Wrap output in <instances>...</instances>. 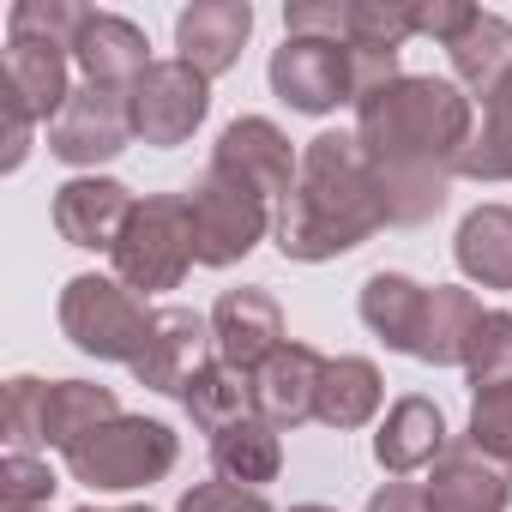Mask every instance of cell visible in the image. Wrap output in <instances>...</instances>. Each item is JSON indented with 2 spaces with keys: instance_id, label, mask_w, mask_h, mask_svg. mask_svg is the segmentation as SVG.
Here are the masks:
<instances>
[{
  "instance_id": "6da1fadb",
  "label": "cell",
  "mask_w": 512,
  "mask_h": 512,
  "mask_svg": "<svg viewBox=\"0 0 512 512\" xmlns=\"http://www.w3.org/2000/svg\"><path fill=\"white\" fill-rule=\"evenodd\" d=\"M470 121H476L470 91L434 73H404L356 103V139L380 175L386 223L410 229L446 205V181L458 175V157L476 139Z\"/></svg>"
},
{
  "instance_id": "7a4b0ae2",
  "label": "cell",
  "mask_w": 512,
  "mask_h": 512,
  "mask_svg": "<svg viewBox=\"0 0 512 512\" xmlns=\"http://www.w3.org/2000/svg\"><path fill=\"white\" fill-rule=\"evenodd\" d=\"M374 229H386V193L356 133H320L302 145L296 193L278 205L272 235L284 260L326 266L338 253L362 247Z\"/></svg>"
},
{
  "instance_id": "3957f363",
  "label": "cell",
  "mask_w": 512,
  "mask_h": 512,
  "mask_svg": "<svg viewBox=\"0 0 512 512\" xmlns=\"http://www.w3.org/2000/svg\"><path fill=\"white\" fill-rule=\"evenodd\" d=\"M175 452L181 446H175V434L163 422H151V416H115V422H103L97 434H85L61 458H67L73 482H85L97 494H133V488L163 482L175 470Z\"/></svg>"
},
{
  "instance_id": "277c9868",
  "label": "cell",
  "mask_w": 512,
  "mask_h": 512,
  "mask_svg": "<svg viewBox=\"0 0 512 512\" xmlns=\"http://www.w3.org/2000/svg\"><path fill=\"white\" fill-rule=\"evenodd\" d=\"M115 278L139 296H157V290H175L187 278L193 260V217H187V193H151L133 205L121 241H115Z\"/></svg>"
},
{
  "instance_id": "5b68a950",
  "label": "cell",
  "mask_w": 512,
  "mask_h": 512,
  "mask_svg": "<svg viewBox=\"0 0 512 512\" xmlns=\"http://www.w3.org/2000/svg\"><path fill=\"white\" fill-rule=\"evenodd\" d=\"M151 308L121 284V278H103V272H79V278H67V290H61V332L85 350V356H97V362H127L133 368V356L145 350V338H151Z\"/></svg>"
},
{
  "instance_id": "8992f818",
  "label": "cell",
  "mask_w": 512,
  "mask_h": 512,
  "mask_svg": "<svg viewBox=\"0 0 512 512\" xmlns=\"http://www.w3.org/2000/svg\"><path fill=\"white\" fill-rule=\"evenodd\" d=\"M187 217H193V260L199 266H235L266 241L272 211L260 193H247L241 181L205 169V181L187 193Z\"/></svg>"
},
{
  "instance_id": "52a82bcc",
  "label": "cell",
  "mask_w": 512,
  "mask_h": 512,
  "mask_svg": "<svg viewBox=\"0 0 512 512\" xmlns=\"http://www.w3.org/2000/svg\"><path fill=\"white\" fill-rule=\"evenodd\" d=\"M127 103H133V133L145 145L169 151V145H187L199 133V121L211 109V79L193 73L187 61H151L145 79L127 91Z\"/></svg>"
},
{
  "instance_id": "ba28073f",
  "label": "cell",
  "mask_w": 512,
  "mask_h": 512,
  "mask_svg": "<svg viewBox=\"0 0 512 512\" xmlns=\"http://www.w3.org/2000/svg\"><path fill=\"white\" fill-rule=\"evenodd\" d=\"M211 169L229 175V181H241L247 193H260L266 205H272V199L284 205V199L296 193L302 157L290 151V139H284L278 121H266V115H241V121H229V127L217 133V145H211Z\"/></svg>"
},
{
  "instance_id": "9c48e42d",
  "label": "cell",
  "mask_w": 512,
  "mask_h": 512,
  "mask_svg": "<svg viewBox=\"0 0 512 512\" xmlns=\"http://www.w3.org/2000/svg\"><path fill=\"white\" fill-rule=\"evenodd\" d=\"M272 97L290 103L296 115H332L338 103H356V79H350V43H326V37H284V49H272Z\"/></svg>"
},
{
  "instance_id": "30bf717a",
  "label": "cell",
  "mask_w": 512,
  "mask_h": 512,
  "mask_svg": "<svg viewBox=\"0 0 512 512\" xmlns=\"http://www.w3.org/2000/svg\"><path fill=\"white\" fill-rule=\"evenodd\" d=\"M133 103L127 91H97V85H79L67 97V109L49 121V151L73 169H97L109 157H121L133 145Z\"/></svg>"
},
{
  "instance_id": "8fae6325",
  "label": "cell",
  "mask_w": 512,
  "mask_h": 512,
  "mask_svg": "<svg viewBox=\"0 0 512 512\" xmlns=\"http://www.w3.org/2000/svg\"><path fill=\"white\" fill-rule=\"evenodd\" d=\"M211 338H217V356L241 374H260L290 338H284V308L272 290L247 284V290H223L217 308H211Z\"/></svg>"
},
{
  "instance_id": "7c38bea8",
  "label": "cell",
  "mask_w": 512,
  "mask_h": 512,
  "mask_svg": "<svg viewBox=\"0 0 512 512\" xmlns=\"http://www.w3.org/2000/svg\"><path fill=\"white\" fill-rule=\"evenodd\" d=\"M434 512H506L512 500V464L476 452L470 440H446V452L428 464L422 482Z\"/></svg>"
},
{
  "instance_id": "4fadbf2b",
  "label": "cell",
  "mask_w": 512,
  "mask_h": 512,
  "mask_svg": "<svg viewBox=\"0 0 512 512\" xmlns=\"http://www.w3.org/2000/svg\"><path fill=\"white\" fill-rule=\"evenodd\" d=\"M205 344H217L205 314H193V308H157L151 338H145V350L133 356V380L151 386V392H175V398H181L187 380L211 362Z\"/></svg>"
},
{
  "instance_id": "5bb4252c",
  "label": "cell",
  "mask_w": 512,
  "mask_h": 512,
  "mask_svg": "<svg viewBox=\"0 0 512 512\" xmlns=\"http://www.w3.org/2000/svg\"><path fill=\"white\" fill-rule=\"evenodd\" d=\"M133 205L139 199L115 175H73L67 187H55V229H61L67 247H91V253L103 247V253H115Z\"/></svg>"
},
{
  "instance_id": "9a60e30c",
  "label": "cell",
  "mask_w": 512,
  "mask_h": 512,
  "mask_svg": "<svg viewBox=\"0 0 512 512\" xmlns=\"http://www.w3.org/2000/svg\"><path fill=\"white\" fill-rule=\"evenodd\" d=\"M253 37V7L247 0H193L175 19V61H187L193 73L217 79L241 61V43Z\"/></svg>"
},
{
  "instance_id": "2e32d148",
  "label": "cell",
  "mask_w": 512,
  "mask_h": 512,
  "mask_svg": "<svg viewBox=\"0 0 512 512\" xmlns=\"http://www.w3.org/2000/svg\"><path fill=\"white\" fill-rule=\"evenodd\" d=\"M320 374H326V356H320L314 344H284L260 374H253V416H266L278 434L314 422Z\"/></svg>"
},
{
  "instance_id": "e0dca14e",
  "label": "cell",
  "mask_w": 512,
  "mask_h": 512,
  "mask_svg": "<svg viewBox=\"0 0 512 512\" xmlns=\"http://www.w3.org/2000/svg\"><path fill=\"white\" fill-rule=\"evenodd\" d=\"M73 61L85 73V85H97V91H133L145 79V67H151V43H145V31L133 19L91 13L85 31H79V43H73Z\"/></svg>"
},
{
  "instance_id": "ac0fdd59",
  "label": "cell",
  "mask_w": 512,
  "mask_h": 512,
  "mask_svg": "<svg viewBox=\"0 0 512 512\" xmlns=\"http://www.w3.org/2000/svg\"><path fill=\"white\" fill-rule=\"evenodd\" d=\"M440 452H446V416H440V404L422 398V392L398 398V404L386 410L380 434H374L380 470H386V476H410V470H428Z\"/></svg>"
},
{
  "instance_id": "d6986e66",
  "label": "cell",
  "mask_w": 512,
  "mask_h": 512,
  "mask_svg": "<svg viewBox=\"0 0 512 512\" xmlns=\"http://www.w3.org/2000/svg\"><path fill=\"white\" fill-rule=\"evenodd\" d=\"M67 49L55 43H31V37H7V49H0V85H7L37 121H55L73 97L67 85Z\"/></svg>"
},
{
  "instance_id": "ffe728a7",
  "label": "cell",
  "mask_w": 512,
  "mask_h": 512,
  "mask_svg": "<svg viewBox=\"0 0 512 512\" xmlns=\"http://www.w3.org/2000/svg\"><path fill=\"white\" fill-rule=\"evenodd\" d=\"M211 470H217V482H235V488H266V482H278V470H284L278 428L266 416L229 422L223 434H211Z\"/></svg>"
},
{
  "instance_id": "44dd1931",
  "label": "cell",
  "mask_w": 512,
  "mask_h": 512,
  "mask_svg": "<svg viewBox=\"0 0 512 512\" xmlns=\"http://www.w3.org/2000/svg\"><path fill=\"white\" fill-rule=\"evenodd\" d=\"M482 302L458 284H434L428 290V308H422V332H416V362L428 368H464V350H470V332L482 326Z\"/></svg>"
},
{
  "instance_id": "7402d4cb",
  "label": "cell",
  "mask_w": 512,
  "mask_h": 512,
  "mask_svg": "<svg viewBox=\"0 0 512 512\" xmlns=\"http://www.w3.org/2000/svg\"><path fill=\"white\" fill-rule=\"evenodd\" d=\"M458 272L482 290H512V205H476L458 223Z\"/></svg>"
},
{
  "instance_id": "603a6c76",
  "label": "cell",
  "mask_w": 512,
  "mask_h": 512,
  "mask_svg": "<svg viewBox=\"0 0 512 512\" xmlns=\"http://www.w3.org/2000/svg\"><path fill=\"white\" fill-rule=\"evenodd\" d=\"M446 61H452V73H458V85H464L470 97H488V91L512 73V19L476 7L470 25L446 43Z\"/></svg>"
},
{
  "instance_id": "cb8c5ba5",
  "label": "cell",
  "mask_w": 512,
  "mask_h": 512,
  "mask_svg": "<svg viewBox=\"0 0 512 512\" xmlns=\"http://www.w3.org/2000/svg\"><path fill=\"white\" fill-rule=\"evenodd\" d=\"M422 308H428V290L404 272H374L362 284V326L386 344V350H404L416 356V332H422Z\"/></svg>"
},
{
  "instance_id": "d4e9b609",
  "label": "cell",
  "mask_w": 512,
  "mask_h": 512,
  "mask_svg": "<svg viewBox=\"0 0 512 512\" xmlns=\"http://www.w3.org/2000/svg\"><path fill=\"white\" fill-rule=\"evenodd\" d=\"M380 368L368 356H326V374H320V404H314V422L326 428H368L380 416Z\"/></svg>"
},
{
  "instance_id": "484cf974",
  "label": "cell",
  "mask_w": 512,
  "mask_h": 512,
  "mask_svg": "<svg viewBox=\"0 0 512 512\" xmlns=\"http://www.w3.org/2000/svg\"><path fill=\"white\" fill-rule=\"evenodd\" d=\"M121 416V398L97 380H49V404H43V446L73 452L85 434H97L103 422Z\"/></svg>"
},
{
  "instance_id": "4316f807",
  "label": "cell",
  "mask_w": 512,
  "mask_h": 512,
  "mask_svg": "<svg viewBox=\"0 0 512 512\" xmlns=\"http://www.w3.org/2000/svg\"><path fill=\"white\" fill-rule=\"evenodd\" d=\"M181 404H187V416H193L205 434H223L229 422L253 416V374H241V368H229L223 356H211V362L187 380Z\"/></svg>"
},
{
  "instance_id": "83f0119b",
  "label": "cell",
  "mask_w": 512,
  "mask_h": 512,
  "mask_svg": "<svg viewBox=\"0 0 512 512\" xmlns=\"http://www.w3.org/2000/svg\"><path fill=\"white\" fill-rule=\"evenodd\" d=\"M458 175H470V181H512V73L482 97V127L464 145Z\"/></svg>"
},
{
  "instance_id": "f1b7e54d",
  "label": "cell",
  "mask_w": 512,
  "mask_h": 512,
  "mask_svg": "<svg viewBox=\"0 0 512 512\" xmlns=\"http://www.w3.org/2000/svg\"><path fill=\"white\" fill-rule=\"evenodd\" d=\"M91 7L85 0H13V13H7V37H31V43H55L73 55L79 31H85Z\"/></svg>"
},
{
  "instance_id": "f546056e",
  "label": "cell",
  "mask_w": 512,
  "mask_h": 512,
  "mask_svg": "<svg viewBox=\"0 0 512 512\" xmlns=\"http://www.w3.org/2000/svg\"><path fill=\"white\" fill-rule=\"evenodd\" d=\"M464 380H470L476 392H488V386H512V314H506V308H488L482 326L470 332Z\"/></svg>"
},
{
  "instance_id": "4dcf8cb0",
  "label": "cell",
  "mask_w": 512,
  "mask_h": 512,
  "mask_svg": "<svg viewBox=\"0 0 512 512\" xmlns=\"http://www.w3.org/2000/svg\"><path fill=\"white\" fill-rule=\"evenodd\" d=\"M416 37V0H350L356 49H404Z\"/></svg>"
},
{
  "instance_id": "1f68e13d",
  "label": "cell",
  "mask_w": 512,
  "mask_h": 512,
  "mask_svg": "<svg viewBox=\"0 0 512 512\" xmlns=\"http://www.w3.org/2000/svg\"><path fill=\"white\" fill-rule=\"evenodd\" d=\"M43 404H49V386L19 374L0 392V428H7V446L13 452H37L43 446Z\"/></svg>"
},
{
  "instance_id": "d6a6232c",
  "label": "cell",
  "mask_w": 512,
  "mask_h": 512,
  "mask_svg": "<svg viewBox=\"0 0 512 512\" xmlns=\"http://www.w3.org/2000/svg\"><path fill=\"white\" fill-rule=\"evenodd\" d=\"M55 470L37 452H7L0 458V512H49Z\"/></svg>"
},
{
  "instance_id": "836d02e7",
  "label": "cell",
  "mask_w": 512,
  "mask_h": 512,
  "mask_svg": "<svg viewBox=\"0 0 512 512\" xmlns=\"http://www.w3.org/2000/svg\"><path fill=\"white\" fill-rule=\"evenodd\" d=\"M476 452L512 464V386H488L470 398V434H464Z\"/></svg>"
},
{
  "instance_id": "e575fe53",
  "label": "cell",
  "mask_w": 512,
  "mask_h": 512,
  "mask_svg": "<svg viewBox=\"0 0 512 512\" xmlns=\"http://www.w3.org/2000/svg\"><path fill=\"white\" fill-rule=\"evenodd\" d=\"M284 31L290 37L350 43V0H290V7H284Z\"/></svg>"
},
{
  "instance_id": "d590c367",
  "label": "cell",
  "mask_w": 512,
  "mask_h": 512,
  "mask_svg": "<svg viewBox=\"0 0 512 512\" xmlns=\"http://www.w3.org/2000/svg\"><path fill=\"white\" fill-rule=\"evenodd\" d=\"M175 512H272L260 488H235V482H193Z\"/></svg>"
},
{
  "instance_id": "8d00e7d4",
  "label": "cell",
  "mask_w": 512,
  "mask_h": 512,
  "mask_svg": "<svg viewBox=\"0 0 512 512\" xmlns=\"http://www.w3.org/2000/svg\"><path fill=\"white\" fill-rule=\"evenodd\" d=\"M31 127H37V115L7 91V85H0V169H19L25 163V151H31Z\"/></svg>"
},
{
  "instance_id": "74e56055",
  "label": "cell",
  "mask_w": 512,
  "mask_h": 512,
  "mask_svg": "<svg viewBox=\"0 0 512 512\" xmlns=\"http://www.w3.org/2000/svg\"><path fill=\"white\" fill-rule=\"evenodd\" d=\"M470 13H476L470 0H416V37H434V43L446 49V43L470 25Z\"/></svg>"
},
{
  "instance_id": "f35d334b",
  "label": "cell",
  "mask_w": 512,
  "mask_h": 512,
  "mask_svg": "<svg viewBox=\"0 0 512 512\" xmlns=\"http://www.w3.org/2000/svg\"><path fill=\"white\" fill-rule=\"evenodd\" d=\"M368 512H434L428 506V494L416 488V482H386V488H374V500H368Z\"/></svg>"
},
{
  "instance_id": "ab89813d",
  "label": "cell",
  "mask_w": 512,
  "mask_h": 512,
  "mask_svg": "<svg viewBox=\"0 0 512 512\" xmlns=\"http://www.w3.org/2000/svg\"><path fill=\"white\" fill-rule=\"evenodd\" d=\"M290 512H332V506H314V500H308V506H290Z\"/></svg>"
},
{
  "instance_id": "60d3db41",
  "label": "cell",
  "mask_w": 512,
  "mask_h": 512,
  "mask_svg": "<svg viewBox=\"0 0 512 512\" xmlns=\"http://www.w3.org/2000/svg\"><path fill=\"white\" fill-rule=\"evenodd\" d=\"M121 512H151V506H121Z\"/></svg>"
},
{
  "instance_id": "b9f144b4",
  "label": "cell",
  "mask_w": 512,
  "mask_h": 512,
  "mask_svg": "<svg viewBox=\"0 0 512 512\" xmlns=\"http://www.w3.org/2000/svg\"><path fill=\"white\" fill-rule=\"evenodd\" d=\"M79 512H97V506H79Z\"/></svg>"
}]
</instances>
